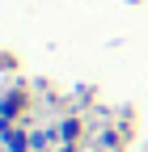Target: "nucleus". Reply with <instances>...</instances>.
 I'll return each instance as SVG.
<instances>
[]
</instances>
